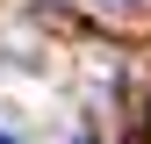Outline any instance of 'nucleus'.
Here are the masks:
<instances>
[{
  "label": "nucleus",
  "mask_w": 151,
  "mask_h": 144,
  "mask_svg": "<svg viewBox=\"0 0 151 144\" xmlns=\"http://www.w3.org/2000/svg\"><path fill=\"white\" fill-rule=\"evenodd\" d=\"M0 144H22V137H0Z\"/></svg>",
  "instance_id": "obj_1"
},
{
  "label": "nucleus",
  "mask_w": 151,
  "mask_h": 144,
  "mask_svg": "<svg viewBox=\"0 0 151 144\" xmlns=\"http://www.w3.org/2000/svg\"><path fill=\"white\" fill-rule=\"evenodd\" d=\"M79 144H93V137H79Z\"/></svg>",
  "instance_id": "obj_3"
},
{
  "label": "nucleus",
  "mask_w": 151,
  "mask_h": 144,
  "mask_svg": "<svg viewBox=\"0 0 151 144\" xmlns=\"http://www.w3.org/2000/svg\"><path fill=\"white\" fill-rule=\"evenodd\" d=\"M115 7H129V0H115Z\"/></svg>",
  "instance_id": "obj_2"
}]
</instances>
